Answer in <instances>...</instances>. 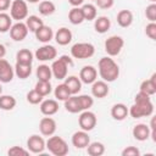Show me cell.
<instances>
[{"instance_id":"3957f363","label":"cell","mask_w":156,"mask_h":156,"mask_svg":"<svg viewBox=\"0 0 156 156\" xmlns=\"http://www.w3.org/2000/svg\"><path fill=\"white\" fill-rule=\"evenodd\" d=\"M65 102V108L69 113H80L84 110H89L94 105V99L90 95H71Z\"/></svg>"},{"instance_id":"9a60e30c","label":"cell","mask_w":156,"mask_h":156,"mask_svg":"<svg viewBox=\"0 0 156 156\" xmlns=\"http://www.w3.org/2000/svg\"><path fill=\"white\" fill-rule=\"evenodd\" d=\"M71 140H72V145L76 149H85L90 143V136H89L88 132L80 129V130L73 133Z\"/></svg>"},{"instance_id":"d4e9b609","label":"cell","mask_w":156,"mask_h":156,"mask_svg":"<svg viewBox=\"0 0 156 156\" xmlns=\"http://www.w3.org/2000/svg\"><path fill=\"white\" fill-rule=\"evenodd\" d=\"M111 28V21L107 16H99L94 20V29L96 33L104 34Z\"/></svg>"},{"instance_id":"d6986e66","label":"cell","mask_w":156,"mask_h":156,"mask_svg":"<svg viewBox=\"0 0 156 156\" xmlns=\"http://www.w3.org/2000/svg\"><path fill=\"white\" fill-rule=\"evenodd\" d=\"M72 38H73V34L72 32L66 28V27H61L56 30V33H54V39L55 41L58 44V45H68L71 41H72Z\"/></svg>"},{"instance_id":"cb8c5ba5","label":"cell","mask_w":156,"mask_h":156,"mask_svg":"<svg viewBox=\"0 0 156 156\" xmlns=\"http://www.w3.org/2000/svg\"><path fill=\"white\" fill-rule=\"evenodd\" d=\"M63 83L68 88L71 95H77L80 91V89H82V82H80L79 77H77V76H68V77H66Z\"/></svg>"},{"instance_id":"7a4b0ae2","label":"cell","mask_w":156,"mask_h":156,"mask_svg":"<svg viewBox=\"0 0 156 156\" xmlns=\"http://www.w3.org/2000/svg\"><path fill=\"white\" fill-rule=\"evenodd\" d=\"M98 72L100 78L107 83L115 82L119 76V67L110 56L101 57L98 62Z\"/></svg>"},{"instance_id":"f546056e","label":"cell","mask_w":156,"mask_h":156,"mask_svg":"<svg viewBox=\"0 0 156 156\" xmlns=\"http://www.w3.org/2000/svg\"><path fill=\"white\" fill-rule=\"evenodd\" d=\"M35 74H37L38 80H48V82H50V79L52 78L51 67L48 66V65H39L37 67Z\"/></svg>"},{"instance_id":"d590c367","label":"cell","mask_w":156,"mask_h":156,"mask_svg":"<svg viewBox=\"0 0 156 156\" xmlns=\"http://www.w3.org/2000/svg\"><path fill=\"white\" fill-rule=\"evenodd\" d=\"M54 95H55V99L57 101H65V100H67L71 96V93H69L68 88L66 87V84L65 83H61V84H58L55 88Z\"/></svg>"},{"instance_id":"7dc6e473","label":"cell","mask_w":156,"mask_h":156,"mask_svg":"<svg viewBox=\"0 0 156 156\" xmlns=\"http://www.w3.org/2000/svg\"><path fill=\"white\" fill-rule=\"evenodd\" d=\"M5 55H6V48H5V45L0 44V58H4Z\"/></svg>"},{"instance_id":"681fc988","label":"cell","mask_w":156,"mask_h":156,"mask_svg":"<svg viewBox=\"0 0 156 156\" xmlns=\"http://www.w3.org/2000/svg\"><path fill=\"white\" fill-rule=\"evenodd\" d=\"M2 94V87H1V83H0V95Z\"/></svg>"},{"instance_id":"8fae6325","label":"cell","mask_w":156,"mask_h":156,"mask_svg":"<svg viewBox=\"0 0 156 156\" xmlns=\"http://www.w3.org/2000/svg\"><path fill=\"white\" fill-rule=\"evenodd\" d=\"M46 149L45 146V140L43 136L38 134H32L27 139V150L32 154H43L44 150Z\"/></svg>"},{"instance_id":"7402d4cb","label":"cell","mask_w":156,"mask_h":156,"mask_svg":"<svg viewBox=\"0 0 156 156\" xmlns=\"http://www.w3.org/2000/svg\"><path fill=\"white\" fill-rule=\"evenodd\" d=\"M129 115V111H128V107L122 104V102H118V104H115L112 107H111V117L116 121H123L127 118V116Z\"/></svg>"},{"instance_id":"4fadbf2b","label":"cell","mask_w":156,"mask_h":156,"mask_svg":"<svg viewBox=\"0 0 156 156\" xmlns=\"http://www.w3.org/2000/svg\"><path fill=\"white\" fill-rule=\"evenodd\" d=\"M56 128H57L56 121L50 116L43 117L39 122V130H40L41 135H44V136H50V135L55 134Z\"/></svg>"},{"instance_id":"8d00e7d4","label":"cell","mask_w":156,"mask_h":156,"mask_svg":"<svg viewBox=\"0 0 156 156\" xmlns=\"http://www.w3.org/2000/svg\"><path fill=\"white\" fill-rule=\"evenodd\" d=\"M34 89L41 95V96H48L51 91H52V87H51V83L48 82V80H38Z\"/></svg>"},{"instance_id":"ee69618b","label":"cell","mask_w":156,"mask_h":156,"mask_svg":"<svg viewBox=\"0 0 156 156\" xmlns=\"http://www.w3.org/2000/svg\"><path fill=\"white\" fill-rule=\"evenodd\" d=\"M95 4H96V7L102 9V10H107V9H111L113 6L115 0H95Z\"/></svg>"},{"instance_id":"4dcf8cb0","label":"cell","mask_w":156,"mask_h":156,"mask_svg":"<svg viewBox=\"0 0 156 156\" xmlns=\"http://www.w3.org/2000/svg\"><path fill=\"white\" fill-rule=\"evenodd\" d=\"M16 99L12 95H0V110L4 111H11L16 107Z\"/></svg>"},{"instance_id":"52a82bcc","label":"cell","mask_w":156,"mask_h":156,"mask_svg":"<svg viewBox=\"0 0 156 156\" xmlns=\"http://www.w3.org/2000/svg\"><path fill=\"white\" fill-rule=\"evenodd\" d=\"M10 16L12 20L22 21L28 17V5L26 0H13L10 6Z\"/></svg>"},{"instance_id":"6da1fadb","label":"cell","mask_w":156,"mask_h":156,"mask_svg":"<svg viewBox=\"0 0 156 156\" xmlns=\"http://www.w3.org/2000/svg\"><path fill=\"white\" fill-rule=\"evenodd\" d=\"M129 115L133 118H141V117H150L154 113V104L151 102L150 95L139 91L134 98V104L128 108Z\"/></svg>"},{"instance_id":"603a6c76","label":"cell","mask_w":156,"mask_h":156,"mask_svg":"<svg viewBox=\"0 0 156 156\" xmlns=\"http://www.w3.org/2000/svg\"><path fill=\"white\" fill-rule=\"evenodd\" d=\"M139 91H143L150 96L156 94V73H154L149 79H145L141 82L139 87Z\"/></svg>"},{"instance_id":"f6af8a7d","label":"cell","mask_w":156,"mask_h":156,"mask_svg":"<svg viewBox=\"0 0 156 156\" xmlns=\"http://www.w3.org/2000/svg\"><path fill=\"white\" fill-rule=\"evenodd\" d=\"M11 0H0V12H5L11 6Z\"/></svg>"},{"instance_id":"836d02e7","label":"cell","mask_w":156,"mask_h":156,"mask_svg":"<svg viewBox=\"0 0 156 156\" xmlns=\"http://www.w3.org/2000/svg\"><path fill=\"white\" fill-rule=\"evenodd\" d=\"M68 20L72 24L77 26L84 22V17H83V12L80 7H72L68 12Z\"/></svg>"},{"instance_id":"9c48e42d","label":"cell","mask_w":156,"mask_h":156,"mask_svg":"<svg viewBox=\"0 0 156 156\" xmlns=\"http://www.w3.org/2000/svg\"><path fill=\"white\" fill-rule=\"evenodd\" d=\"M96 123H98V118L94 112H91L89 110H84L80 112V115L78 117V124L82 130L90 132L96 127Z\"/></svg>"},{"instance_id":"5bb4252c","label":"cell","mask_w":156,"mask_h":156,"mask_svg":"<svg viewBox=\"0 0 156 156\" xmlns=\"http://www.w3.org/2000/svg\"><path fill=\"white\" fill-rule=\"evenodd\" d=\"M15 77V69L5 58H0V83H10Z\"/></svg>"},{"instance_id":"4316f807","label":"cell","mask_w":156,"mask_h":156,"mask_svg":"<svg viewBox=\"0 0 156 156\" xmlns=\"http://www.w3.org/2000/svg\"><path fill=\"white\" fill-rule=\"evenodd\" d=\"M34 60V54L29 49H21L16 54V62L23 65H32Z\"/></svg>"},{"instance_id":"f35d334b","label":"cell","mask_w":156,"mask_h":156,"mask_svg":"<svg viewBox=\"0 0 156 156\" xmlns=\"http://www.w3.org/2000/svg\"><path fill=\"white\" fill-rule=\"evenodd\" d=\"M26 99H27V101H28L29 104H32V105H38V104H40V102L43 101L44 96H41L35 89H32V90H29V91L27 93Z\"/></svg>"},{"instance_id":"f1b7e54d","label":"cell","mask_w":156,"mask_h":156,"mask_svg":"<svg viewBox=\"0 0 156 156\" xmlns=\"http://www.w3.org/2000/svg\"><path fill=\"white\" fill-rule=\"evenodd\" d=\"M15 74L20 79H27L32 74V65H23V63H17L15 65Z\"/></svg>"},{"instance_id":"277c9868","label":"cell","mask_w":156,"mask_h":156,"mask_svg":"<svg viewBox=\"0 0 156 156\" xmlns=\"http://www.w3.org/2000/svg\"><path fill=\"white\" fill-rule=\"evenodd\" d=\"M73 66V61L71 57H68L67 55H62L58 58L52 61L51 67V72H52V77L62 80L67 77V72H68V67Z\"/></svg>"},{"instance_id":"816d5d0a","label":"cell","mask_w":156,"mask_h":156,"mask_svg":"<svg viewBox=\"0 0 156 156\" xmlns=\"http://www.w3.org/2000/svg\"><path fill=\"white\" fill-rule=\"evenodd\" d=\"M93 1H95V0H93Z\"/></svg>"},{"instance_id":"7c38bea8","label":"cell","mask_w":156,"mask_h":156,"mask_svg":"<svg viewBox=\"0 0 156 156\" xmlns=\"http://www.w3.org/2000/svg\"><path fill=\"white\" fill-rule=\"evenodd\" d=\"M10 37H11V39L12 40H15V41H22V40H24L26 39V37L28 35V28H27V26H26V23L24 22H22V21H18V22H16L15 24H12L11 26V28H10Z\"/></svg>"},{"instance_id":"30bf717a","label":"cell","mask_w":156,"mask_h":156,"mask_svg":"<svg viewBox=\"0 0 156 156\" xmlns=\"http://www.w3.org/2000/svg\"><path fill=\"white\" fill-rule=\"evenodd\" d=\"M56 56H57V51H56L55 46L49 45V44H44L43 46L38 48L35 54H34V57L41 62L54 61L56 58Z\"/></svg>"},{"instance_id":"ac0fdd59","label":"cell","mask_w":156,"mask_h":156,"mask_svg":"<svg viewBox=\"0 0 156 156\" xmlns=\"http://www.w3.org/2000/svg\"><path fill=\"white\" fill-rule=\"evenodd\" d=\"M39 105L40 112L44 116H54L58 111V102L56 99H43V101Z\"/></svg>"},{"instance_id":"5b68a950","label":"cell","mask_w":156,"mask_h":156,"mask_svg":"<svg viewBox=\"0 0 156 156\" xmlns=\"http://www.w3.org/2000/svg\"><path fill=\"white\" fill-rule=\"evenodd\" d=\"M45 146L49 152L55 156H66L68 154V144L66 140L55 134L49 136V139L45 141Z\"/></svg>"},{"instance_id":"ab89813d","label":"cell","mask_w":156,"mask_h":156,"mask_svg":"<svg viewBox=\"0 0 156 156\" xmlns=\"http://www.w3.org/2000/svg\"><path fill=\"white\" fill-rule=\"evenodd\" d=\"M145 17L150 22H156V4L155 2H151L149 6H146V9H145Z\"/></svg>"},{"instance_id":"ffe728a7","label":"cell","mask_w":156,"mask_h":156,"mask_svg":"<svg viewBox=\"0 0 156 156\" xmlns=\"http://www.w3.org/2000/svg\"><path fill=\"white\" fill-rule=\"evenodd\" d=\"M132 134L135 140L138 141H145L150 138V128L145 123H138L133 127Z\"/></svg>"},{"instance_id":"b9f144b4","label":"cell","mask_w":156,"mask_h":156,"mask_svg":"<svg viewBox=\"0 0 156 156\" xmlns=\"http://www.w3.org/2000/svg\"><path fill=\"white\" fill-rule=\"evenodd\" d=\"M7 154L11 155V156H20V155H28L29 151L23 149V147H21V146H12V147L9 149Z\"/></svg>"},{"instance_id":"d6a6232c","label":"cell","mask_w":156,"mask_h":156,"mask_svg":"<svg viewBox=\"0 0 156 156\" xmlns=\"http://www.w3.org/2000/svg\"><path fill=\"white\" fill-rule=\"evenodd\" d=\"M26 26H27V28H28V30L29 32H35L37 29H39L43 24H44V22H43V20L39 17V16H35V15H32V16H28L27 18H26Z\"/></svg>"},{"instance_id":"83f0119b","label":"cell","mask_w":156,"mask_h":156,"mask_svg":"<svg viewBox=\"0 0 156 156\" xmlns=\"http://www.w3.org/2000/svg\"><path fill=\"white\" fill-rule=\"evenodd\" d=\"M38 11H39V13L41 16H51L56 11V6L50 0H43V1L39 2Z\"/></svg>"},{"instance_id":"f907efd6","label":"cell","mask_w":156,"mask_h":156,"mask_svg":"<svg viewBox=\"0 0 156 156\" xmlns=\"http://www.w3.org/2000/svg\"><path fill=\"white\" fill-rule=\"evenodd\" d=\"M150 1H151V2H156V0H150Z\"/></svg>"},{"instance_id":"484cf974","label":"cell","mask_w":156,"mask_h":156,"mask_svg":"<svg viewBox=\"0 0 156 156\" xmlns=\"http://www.w3.org/2000/svg\"><path fill=\"white\" fill-rule=\"evenodd\" d=\"M117 23L122 28H128L133 23V12L130 10H121L117 13Z\"/></svg>"},{"instance_id":"bcb514c9","label":"cell","mask_w":156,"mask_h":156,"mask_svg":"<svg viewBox=\"0 0 156 156\" xmlns=\"http://www.w3.org/2000/svg\"><path fill=\"white\" fill-rule=\"evenodd\" d=\"M68 2H69L73 7H79L80 5H83L84 0H68Z\"/></svg>"},{"instance_id":"60d3db41","label":"cell","mask_w":156,"mask_h":156,"mask_svg":"<svg viewBox=\"0 0 156 156\" xmlns=\"http://www.w3.org/2000/svg\"><path fill=\"white\" fill-rule=\"evenodd\" d=\"M145 34L151 40H156V23L155 22H150V23L146 24V27H145Z\"/></svg>"},{"instance_id":"e0dca14e","label":"cell","mask_w":156,"mask_h":156,"mask_svg":"<svg viewBox=\"0 0 156 156\" xmlns=\"http://www.w3.org/2000/svg\"><path fill=\"white\" fill-rule=\"evenodd\" d=\"M110 91V88H108V84L107 82L105 80H95L94 83H91V95L94 98H98V99H102L105 96H107Z\"/></svg>"},{"instance_id":"44dd1931","label":"cell","mask_w":156,"mask_h":156,"mask_svg":"<svg viewBox=\"0 0 156 156\" xmlns=\"http://www.w3.org/2000/svg\"><path fill=\"white\" fill-rule=\"evenodd\" d=\"M34 35H35L38 41H40L43 44H48L54 38V30L51 29V27L43 24L39 29H37L34 32Z\"/></svg>"},{"instance_id":"7bdbcfd3","label":"cell","mask_w":156,"mask_h":156,"mask_svg":"<svg viewBox=\"0 0 156 156\" xmlns=\"http://www.w3.org/2000/svg\"><path fill=\"white\" fill-rule=\"evenodd\" d=\"M122 156H140V150L135 146H127L122 150Z\"/></svg>"},{"instance_id":"1f68e13d","label":"cell","mask_w":156,"mask_h":156,"mask_svg":"<svg viewBox=\"0 0 156 156\" xmlns=\"http://www.w3.org/2000/svg\"><path fill=\"white\" fill-rule=\"evenodd\" d=\"M85 149H87L88 155H90V156H101L105 154V145L100 141L89 143V145Z\"/></svg>"},{"instance_id":"e575fe53","label":"cell","mask_w":156,"mask_h":156,"mask_svg":"<svg viewBox=\"0 0 156 156\" xmlns=\"http://www.w3.org/2000/svg\"><path fill=\"white\" fill-rule=\"evenodd\" d=\"M82 12H83V17L84 21H94L96 18L98 11H96V6L93 4H84L82 7Z\"/></svg>"},{"instance_id":"8992f818","label":"cell","mask_w":156,"mask_h":156,"mask_svg":"<svg viewBox=\"0 0 156 156\" xmlns=\"http://www.w3.org/2000/svg\"><path fill=\"white\" fill-rule=\"evenodd\" d=\"M95 54V46L91 43H76L71 48V55L73 58L78 60H85L90 58Z\"/></svg>"},{"instance_id":"ba28073f","label":"cell","mask_w":156,"mask_h":156,"mask_svg":"<svg viewBox=\"0 0 156 156\" xmlns=\"http://www.w3.org/2000/svg\"><path fill=\"white\" fill-rule=\"evenodd\" d=\"M124 46V40L119 35H111L105 40V51L110 57L117 56Z\"/></svg>"},{"instance_id":"74e56055","label":"cell","mask_w":156,"mask_h":156,"mask_svg":"<svg viewBox=\"0 0 156 156\" xmlns=\"http://www.w3.org/2000/svg\"><path fill=\"white\" fill-rule=\"evenodd\" d=\"M12 26V18L6 12H0V33H6Z\"/></svg>"},{"instance_id":"c3c4849f","label":"cell","mask_w":156,"mask_h":156,"mask_svg":"<svg viewBox=\"0 0 156 156\" xmlns=\"http://www.w3.org/2000/svg\"><path fill=\"white\" fill-rule=\"evenodd\" d=\"M27 2H30V4H37V2H39L40 0H26Z\"/></svg>"},{"instance_id":"2e32d148","label":"cell","mask_w":156,"mask_h":156,"mask_svg":"<svg viewBox=\"0 0 156 156\" xmlns=\"http://www.w3.org/2000/svg\"><path fill=\"white\" fill-rule=\"evenodd\" d=\"M98 78V71L94 66H84L79 72V79L84 84H91Z\"/></svg>"}]
</instances>
